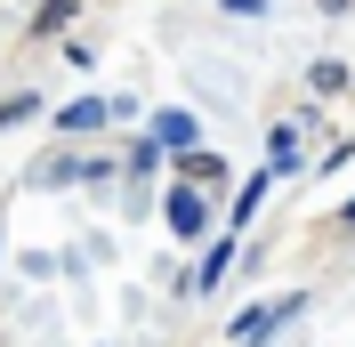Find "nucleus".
Segmentation results:
<instances>
[{"label":"nucleus","instance_id":"obj_5","mask_svg":"<svg viewBox=\"0 0 355 347\" xmlns=\"http://www.w3.org/2000/svg\"><path fill=\"white\" fill-rule=\"evenodd\" d=\"M275 178H283V170H275V162H259V170L243 178V194H234V235H243V226H250V210H259V202H266V186H275Z\"/></svg>","mask_w":355,"mask_h":347},{"label":"nucleus","instance_id":"obj_7","mask_svg":"<svg viewBox=\"0 0 355 347\" xmlns=\"http://www.w3.org/2000/svg\"><path fill=\"white\" fill-rule=\"evenodd\" d=\"M186 186H210V194H218V186H226V162H218V153H186Z\"/></svg>","mask_w":355,"mask_h":347},{"label":"nucleus","instance_id":"obj_1","mask_svg":"<svg viewBox=\"0 0 355 347\" xmlns=\"http://www.w3.org/2000/svg\"><path fill=\"white\" fill-rule=\"evenodd\" d=\"M307 315V291H283V299H259V307H243L234 315V347H259V339H275L283 323H299Z\"/></svg>","mask_w":355,"mask_h":347},{"label":"nucleus","instance_id":"obj_4","mask_svg":"<svg viewBox=\"0 0 355 347\" xmlns=\"http://www.w3.org/2000/svg\"><path fill=\"white\" fill-rule=\"evenodd\" d=\"M226 266H234V235H218L210 251H202V266H194V291H202V299H210V291L226 282Z\"/></svg>","mask_w":355,"mask_h":347},{"label":"nucleus","instance_id":"obj_9","mask_svg":"<svg viewBox=\"0 0 355 347\" xmlns=\"http://www.w3.org/2000/svg\"><path fill=\"white\" fill-rule=\"evenodd\" d=\"M24 113H41V97H33V89H17V97L0 105V130H8V121H24Z\"/></svg>","mask_w":355,"mask_h":347},{"label":"nucleus","instance_id":"obj_11","mask_svg":"<svg viewBox=\"0 0 355 347\" xmlns=\"http://www.w3.org/2000/svg\"><path fill=\"white\" fill-rule=\"evenodd\" d=\"M347 235H355V202H347Z\"/></svg>","mask_w":355,"mask_h":347},{"label":"nucleus","instance_id":"obj_6","mask_svg":"<svg viewBox=\"0 0 355 347\" xmlns=\"http://www.w3.org/2000/svg\"><path fill=\"white\" fill-rule=\"evenodd\" d=\"M154 137H162V146H170V153H186V146H194V113H154Z\"/></svg>","mask_w":355,"mask_h":347},{"label":"nucleus","instance_id":"obj_8","mask_svg":"<svg viewBox=\"0 0 355 347\" xmlns=\"http://www.w3.org/2000/svg\"><path fill=\"white\" fill-rule=\"evenodd\" d=\"M266 162L275 170H299V130H266Z\"/></svg>","mask_w":355,"mask_h":347},{"label":"nucleus","instance_id":"obj_3","mask_svg":"<svg viewBox=\"0 0 355 347\" xmlns=\"http://www.w3.org/2000/svg\"><path fill=\"white\" fill-rule=\"evenodd\" d=\"M170 226H178L186 242H194L202 226H210V202H202V186H178V194H170Z\"/></svg>","mask_w":355,"mask_h":347},{"label":"nucleus","instance_id":"obj_2","mask_svg":"<svg viewBox=\"0 0 355 347\" xmlns=\"http://www.w3.org/2000/svg\"><path fill=\"white\" fill-rule=\"evenodd\" d=\"M105 121H113V105H105V97H73V105L57 113V130H65V137H97Z\"/></svg>","mask_w":355,"mask_h":347},{"label":"nucleus","instance_id":"obj_10","mask_svg":"<svg viewBox=\"0 0 355 347\" xmlns=\"http://www.w3.org/2000/svg\"><path fill=\"white\" fill-rule=\"evenodd\" d=\"M307 81H315V89H347V65H339V57H323V65H315Z\"/></svg>","mask_w":355,"mask_h":347}]
</instances>
